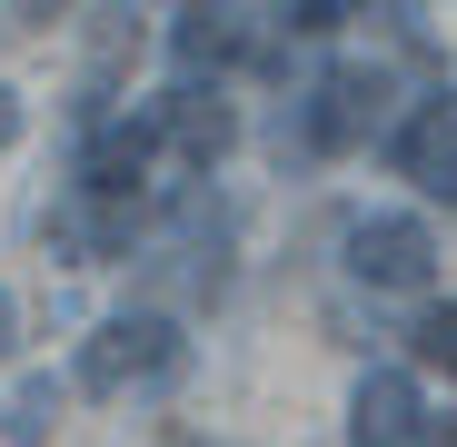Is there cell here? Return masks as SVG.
<instances>
[{
  "label": "cell",
  "instance_id": "10",
  "mask_svg": "<svg viewBox=\"0 0 457 447\" xmlns=\"http://www.w3.org/2000/svg\"><path fill=\"white\" fill-rule=\"evenodd\" d=\"M408 338H418V368H437V378H457V298H447V309H428V319H418Z\"/></svg>",
  "mask_w": 457,
  "mask_h": 447
},
{
  "label": "cell",
  "instance_id": "7",
  "mask_svg": "<svg viewBox=\"0 0 457 447\" xmlns=\"http://www.w3.org/2000/svg\"><path fill=\"white\" fill-rule=\"evenodd\" d=\"M170 129H179V149H189L199 170L228 149V110H219V100H199V90H179V100H170Z\"/></svg>",
  "mask_w": 457,
  "mask_h": 447
},
{
  "label": "cell",
  "instance_id": "4",
  "mask_svg": "<svg viewBox=\"0 0 457 447\" xmlns=\"http://www.w3.org/2000/svg\"><path fill=\"white\" fill-rule=\"evenodd\" d=\"M378 110H388V80H378V70H328V80H319V110H309V139H319V149H348V139L378 129Z\"/></svg>",
  "mask_w": 457,
  "mask_h": 447
},
{
  "label": "cell",
  "instance_id": "12",
  "mask_svg": "<svg viewBox=\"0 0 457 447\" xmlns=\"http://www.w3.org/2000/svg\"><path fill=\"white\" fill-rule=\"evenodd\" d=\"M11 328H21V298L0 288V358H11Z\"/></svg>",
  "mask_w": 457,
  "mask_h": 447
},
{
  "label": "cell",
  "instance_id": "11",
  "mask_svg": "<svg viewBox=\"0 0 457 447\" xmlns=\"http://www.w3.org/2000/svg\"><path fill=\"white\" fill-rule=\"evenodd\" d=\"M338 21H348L338 0H298V11H288V30H309V40H319V30H338Z\"/></svg>",
  "mask_w": 457,
  "mask_h": 447
},
{
  "label": "cell",
  "instance_id": "9",
  "mask_svg": "<svg viewBox=\"0 0 457 447\" xmlns=\"http://www.w3.org/2000/svg\"><path fill=\"white\" fill-rule=\"evenodd\" d=\"M50 427H60V388L30 378V388L11 398V447H50Z\"/></svg>",
  "mask_w": 457,
  "mask_h": 447
},
{
  "label": "cell",
  "instance_id": "14",
  "mask_svg": "<svg viewBox=\"0 0 457 447\" xmlns=\"http://www.w3.org/2000/svg\"><path fill=\"white\" fill-rule=\"evenodd\" d=\"M437 199H457V170H447V179H437Z\"/></svg>",
  "mask_w": 457,
  "mask_h": 447
},
{
  "label": "cell",
  "instance_id": "1",
  "mask_svg": "<svg viewBox=\"0 0 457 447\" xmlns=\"http://www.w3.org/2000/svg\"><path fill=\"white\" fill-rule=\"evenodd\" d=\"M437 269V239H428V219H398V209H378L348 229V278L358 288H428Z\"/></svg>",
  "mask_w": 457,
  "mask_h": 447
},
{
  "label": "cell",
  "instance_id": "3",
  "mask_svg": "<svg viewBox=\"0 0 457 447\" xmlns=\"http://www.w3.org/2000/svg\"><path fill=\"white\" fill-rule=\"evenodd\" d=\"M418 437V378L408 368H368L348 398V447H408Z\"/></svg>",
  "mask_w": 457,
  "mask_h": 447
},
{
  "label": "cell",
  "instance_id": "2",
  "mask_svg": "<svg viewBox=\"0 0 457 447\" xmlns=\"http://www.w3.org/2000/svg\"><path fill=\"white\" fill-rule=\"evenodd\" d=\"M179 368V328L170 319H110L90 348H80V388H129V378H170Z\"/></svg>",
  "mask_w": 457,
  "mask_h": 447
},
{
  "label": "cell",
  "instance_id": "5",
  "mask_svg": "<svg viewBox=\"0 0 457 447\" xmlns=\"http://www.w3.org/2000/svg\"><path fill=\"white\" fill-rule=\"evenodd\" d=\"M149 139H160V120H110V129L80 149V189H90V199H129L139 170H149Z\"/></svg>",
  "mask_w": 457,
  "mask_h": 447
},
{
  "label": "cell",
  "instance_id": "13",
  "mask_svg": "<svg viewBox=\"0 0 457 447\" xmlns=\"http://www.w3.org/2000/svg\"><path fill=\"white\" fill-rule=\"evenodd\" d=\"M11 139H21V110H11V100H0V149H11Z\"/></svg>",
  "mask_w": 457,
  "mask_h": 447
},
{
  "label": "cell",
  "instance_id": "8",
  "mask_svg": "<svg viewBox=\"0 0 457 447\" xmlns=\"http://www.w3.org/2000/svg\"><path fill=\"white\" fill-rule=\"evenodd\" d=\"M228 50H239V11H179V60L189 70H209Z\"/></svg>",
  "mask_w": 457,
  "mask_h": 447
},
{
  "label": "cell",
  "instance_id": "6",
  "mask_svg": "<svg viewBox=\"0 0 457 447\" xmlns=\"http://www.w3.org/2000/svg\"><path fill=\"white\" fill-rule=\"evenodd\" d=\"M398 170H408V179H428V189L457 170V100H428V110L398 129Z\"/></svg>",
  "mask_w": 457,
  "mask_h": 447
}]
</instances>
